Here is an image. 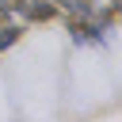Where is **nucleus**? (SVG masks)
Segmentation results:
<instances>
[{"mask_svg": "<svg viewBox=\"0 0 122 122\" xmlns=\"http://www.w3.org/2000/svg\"><path fill=\"white\" fill-rule=\"evenodd\" d=\"M65 30H69L76 42H92V38H99V34H103V30H95L92 11H65Z\"/></svg>", "mask_w": 122, "mask_h": 122, "instance_id": "obj_1", "label": "nucleus"}, {"mask_svg": "<svg viewBox=\"0 0 122 122\" xmlns=\"http://www.w3.org/2000/svg\"><path fill=\"white\" fill-rule=\"evenodd\" d=\"M23 11H27V19L30 23H50V19H57V0H27L23 4Z\"/></svg>", "mask_w": 122, "mask_h": 122, "instance_id": "obj_2", "label": "nucleus"}, {"mask_svg": "<svg viewBox=\"0 0 122 122\" xmlns=\"http://www.w3.org/2000/svg\"><path fill=\"white\" fill-rule=\"evenodd\" d=\"M19 34H23V27H15V23H0V50L15 46V42H19Z\"/></svg>", "mask_w": 122, "mask_h": 122, "instance_id": "obj_3", "label": "nucleus"}, {"mask_svg": "<svg viewBox=\"0 0 122 122\" xmlns=\"http://www.w3.org/2000/svg\"><path fill=\"white\" fill-rule=\"evenodd\" d=\"M57 8H65V11H92L95 0H57Z\"/></svg>", "mask_w": 122, "mask_h": 122, "instance_id": "obj_4", "label": "nucleus"}]
</instances>
